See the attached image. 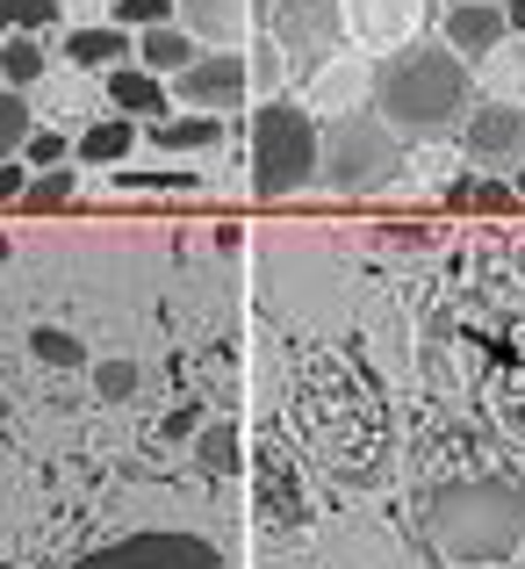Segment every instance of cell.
Instances as JSON below:
<instances>
[{
    "instance_id": "6da1fadb",
    "label": "cell",
    "mask_w": 525,
    "mask_h": 569,
    "mask_svg": "<svg viewBox=\"0 0 525 569\" xmlns=\"http://www.w3.org/2000/svg\"><path fill=\"white\" fill-rule=\"evenodd\" d=\"M374 116L396 138H454L475 116V66L440 37H417L403 51L374 58Z\"/></svg>"
},
{
    "instance_id": "7a4b0ae2",
    "label": "cell",
    "mask_w": 525,
    "mask_h": 569,
    "mask_svg": "<svg viewBox=\"0 0 525 569\" xmlns=\"http://www.w3.org/2000/svg\"><path fill=\"white\" fill-rule=\"evenodd\" d=\"M417 527L454 569H504L525 548V490L504 476H454L425 490Z\"/></svg>"
},
{
    "instance_id": "3957f363",
    "label": "cell",
    "mask_w": 525,
    "mask_h": 569,
    "mask_svg": "<svg viewBox=\"0 0 525 569\" xmlns=\"http://www.w3.org/2000/svg\"><path fill=\"white\" fill-rule=\"evenodd\" d=\"M324 173V123L289 94H266L252 109V194L289 202V194L317 188Z\"/></svg>"
},
{
    "instance_id": "277c9868",
    "label": "cell",
    "mask_w": 525,
    "mask_h": 569,
    "mask_svg": "<svg viewBox=\"0 0 525 569\" xmlns=\"http://www.w3.org/2000/svg\"><path fill=\"white\" fill-rule=\"evenodd\" d=\"M396 181H403V138L374 109H353V116H332V123H324V173H317V188H332V194H382Z\"/></svg>"
},
{
    "instance_id": "5b68a950",
    "label": "cell",
    "mask_w": 525,
    "mask_h": 569,
    "mask_svg": "<svg viewBox=\"0 0 525 569\" xmlns=\"http://www.w3.org/2000/svg\"><path fill=\"white\" fill-rule=\"evenodd\" d=\"M266 43L281 51L289 80L310 87L324 66H339V58L353 51L346 8H339V0H274V14H266Z\"/></svg>"
},
{
    "instance_id": "8992f818",
    "label": "cell",
    "mask_w": 525,
    "mask_h": 569,
    "mask_svg": "<svg viewBox=\"0 0 525 569\" xmlns=\"http://www.w3.org/2000/svg\"><path fill=\"white\" fill-rule=\"evenodd\" d=\"M461 159L475 173H518L525 167V101H475L461 123Z\"/></svg>"
},
{
    "instance_id": "52a82bcc",
    "label": "cell",
    "mask_w": 525,
    "mask_h": 569,
    "mask_svg": "<svg viewBox=\"0 0 525 569\" xmlns=\"http://www.w3.org/2000/svg\"><path fill=\"white\" fill-rule=\"evenodd\" d=\"M245 94H252L245 51H202L173 80V109H194V116H238V109H245Z\"/></svg>"
},
{
    "instance_id": "ba28073f",
    "label": "cell",
    "mask_w": 525,
    "mask_h": 569,
    "mask_svg": "<svg viewBox=\"0 0 525 569\" xmlns=\"http://www.w3.org/2000/svg\"><path fill=\"white\" fill-rule=\"evenodd\" d=\"M339 8H346V37L360 58H388L417 43V22H425V0H339Z\"/></svg>"
},
{
    "instance_id": "9c48e42d",
    "label": "cell",
    "mask_w": 525,
    "mask_h": 569,
    "mask_svg": "<svg viewBox=\"0 0 525 569\" xmlns=\"http://www.w3.org/2000/svg\"><path fill=\"white\" fill-rule=\"evenodd\" d=\"M303 109L317 116V123H332V116H353V109H374V58L346 51L339 66H324L317 80L303 87Z\"/></svg>"
},
{
    "instance_id": "30bf717a",
    "label": "cell",
    "mask_w": 525,
    "mask_h": 569,
    "mask_svg": "<svg viewBox=\"0 0 525 569\" xmlns=\"http://www.w3.org/2000/svg\"><path fill=\"white\" fill-rule=\"evenodd\" d=\"M101 101H109V116H130V123H166L173 109V80H159V72H144V66H115V72H101Z\"/></svg>"
},
{
    "instance_id": "8fae6325",
    "label": "cell",
    "mask_w": 525,
    "mask_h": 569,
    "mask_svg": "<svg viewBox=\"0 0 525 569\" xmlns=\"http://www.w3.org/2000/svg\"><path fill=\"white\" fill-rule=\"evenodd\" d=\"M440 43H454L468 66H483L497 43H512V14H504V8H483V0H446Z\"/></svg>"
},
{
    "instance_id": "7c38bea8",
    "label": "cell",
    "mask_w": 525,
    "mask_h": 569,
    "mask_svg": "<svg viewBox=\"0 0 525 569\" xmlns=\"http://www.w3.org/2000/svg\"><path fill=\"white\" fill-rule=\"evenodd\" d=\"M65 66L72 72H115V66H138V37L115 22H72L65 29Z\"/></svg>"
},
{
    "instance_id": "4fadbf2b",
    "label": "cell",
    "mask_w": 525,
    "mask_h": 569,
    "mask_svg": "<svg viewBox=\"0 0 525 569\" xmlns=\"http://www.w3.org/2000/svg\"><path fill=\"white\" fill-rule=\"evenodd\" d=\"M202 51H238L245 43V22H252V0H180L173 14Z\"/></svg>"
},
{
    "instance_id": "5bb4252c",
    "label": "cell",
    "mask_w": 525,
    "mask_h": 569,
    "mask_svg": "<svg viewBox=\"0 0 525 569\" xmlns=\"http://www.w3.org/2000/svg\"><path fill=\"white\" fill-rule=\"evenodd\" d=\"M130 152H138V123H130V116L80 123V138H72V159H80V167H123Z\"/></svg>"
},
{
    "instance_id": "9a60e30c",
    "label": "cell",
    "mask_w": 525,
    "mask_h": 569,
    "mask_svg": "<svg viewBox=\"0 0 525 569\" xmlns=\"http://www.w3.org/2000/svg\"><path fill=\"white\" fill-rule=\"evenodd\" d=\"M194 58H202V43H194L180 22H159V29H144V37H138V66L159 72V80H180Z\"/></svg>"
},
{
    "instance_id": "2e32d148",
    "label": "cell",
    "mask_w": 525,
    "mask_h": 569,
    "mask_svg": "<svg viewBox=\"0 0 525 569\" xmlns=\"http://www.w3.org/2000/svg\"><path fill=\"white\" fill-rule=\"evenodd\" d=\"M152 144H159V152H173V159L216 152V144H223V116H194V109H180V116H166V123H152Z\"/></svg>"
},
{
    "instance_id": "e0dca14e",
    "label": "cell",
    "mask_w": 525,
    "mask_h": 569,
    "mask_svg": "<svg viewBox=\"0 0 525 569\" xmlns=\"http://www.w3.org/2000/svg\"><path fill=\"white\" fill-rule=\"evenodd\" d=\"M475 80H483V101H525V37L497 43V51L475 66Z\"/></svg>"
},
{
    "instance_id": "ac0fdd59",
    "label": "cell",
    "mask_w": 525,
    "mask_h": 569,
    "mask_svg": "<svg viewBox=\"0 0 525 569\" xmlns=\"http://www.w3.org/2000/svg\"><path fill=\"white\" fill-rule=\"evenodd\" d=\"M43 66H51V58H43L37 37H8V43H0V80H8L14 94H37V87H43Z\"/></svg>"
},
{
    "instance_id": "d6986e66",
    "label": "cell",
    "mask_w": 525,
    "mask_h": 569,
    "mask_svg": "<svg viewBox=\"0 0 525 569\" xmlns=\"http://www.w3.org/2000/svg\"><path fill=\"white\" fill-rule=\"evenodd\" d=\"M29 130H37V101L14 94V87H0V159H22Z\"/></svg>"
},
{
    "instance_id": "ffe728a7",
    "label": "cell",
    "mask_w": 525,
    "mask_h": 569,
    "mask_svg": "<svg viewBox=\"0 0 525 569\" xmlns=\"http://www.w3.org/2000/svg\"><path fill=\"white\" fill-rule=\"evenodd\" d=\"M51 22H58V0H0V29H14V37H37Z\"/></svg>"
},
{
    "instance_id": "44dd1931",
    "label": "cell",
    "mask_w": 525,
    "mask_h": 569,
    "mask_svg": "<svg viewBox=\"0 0 525 569\" xmlns=\"http://www.w3.org/2000/svg\"><path fill=\"white\" fill-rule=\"evenodd\" d=\"M173 14H180V0H115V29H130V37L173 22Z\"/></svg>"
},
{
    "instance_id": "7402d4cb",
    "label": "cell",
    "mask_w": 525,
    "mask_h": 569,
    "mask_svg": "<svg viewBox=\"0 0 525 569\" xmlns=\"http://www.w3.org/2000/svg\"><path fill=\"white\" fill-rule=\"evenodd\" d=\"M65 159H72V138H58V130H29V144H22L29 173H58Z\"/></svg>"
},
{
    "instance_id": "603a6c76",
    "label": "cell",
    "mask_w": 525,
    "mask_h": 569,
    "mask_svg": "<svg viewBox=\"0 0 525 569\" xmlns=\"http://www.w3.org/2000/svg\"><path fill=\"white\" fill-rule=\"evenodd\" d=\"M29 353H37V361H51V368H80V339L58 332V325H37V332H29Z\"/></svg>"
},
{
    "instance_id": "cb8c5ba5",
    "label": "cell",
    "mask_w": 525,
    "mask_h": 569,
    "mask_svg": "<svg viewBox=\"0 0 525 569\" xmlns=\"http://www.w3.org/2000/svg\"><path fill=\"white\" fill-rule=\"evenodd\" d=\"M65 202H72V167H58V173H37V181H29L22 209H65Z\"/></svg>"
},
{
    "instance_id": "d4e9b609",
    "label": "cell",
    "mask_w": 525,
    "mask_h": 569,
    "mask_svg": "<svg viewBox=\"0 0 525 569\" xmlns=\"http://www.w3.org/2000/svg\"><path fill=\"white\" fill-rule=\"evenodd\" d=\"M138 361H101L94 368V389H101V397H138Z\"/></svg>"
},
{
    "instance_id": "484cf974",
    "label": "cell",
    "mask_w": 525,
    "mask_h": 569,
    "mask_svg": "<svg viewBox=\"0 0 525 569\" xmlns=\"http://www.w3.org/2000/svg\"><path fill=\"white\" fill-rule=\"evenodd\" d=\"M29 181H37V173H29L22 159H0V202H29Z\"/></svg>"
},
{
    "instance_id": "4316f807",
    "label": "cell",
    "mask_w": 525,
    "mask_h": 569,
    "mask_svg": "<svg viewBox=\"0 0 525 569\" xmlns=\"http://www.w3.org/2000/svg\"><path fill=\"white\" fill-rule=\"evenodd\" d=\"M468 202H475V209H512V202H518V188H504V181H489V173H483V181L468 188Z\"/></svg>"
},
{
    "instance_id": "83f0119b",
    "label": "cell",
    "mask_w": 525,
    "mask_h": 569,
    "mask_svg": "<svg viewBox=\"0 0 525 569\" xmlns=\"http://www.w3.org/2000/svg\"><path fill=\"white\" fill-rule=\"evenodd\" d=\"M202 455H209V461H216V469H231V432H223V426H216V432H209V447H202Z\"/></svg>"
},
{
    "instance_id": "f1b7e54d",
    "label": "cell",
    "mask_w": 525,
    "mask_h": 569,
    "mask_svg": "<svg viewBox=\"0 0 525 569\" xmlns=\"http://www.w3.org/2000/svg\"><path fill=\"white\" fill-rule=\"evenodd\" d=\"M504 14H512V37H525V0H512Z\"/></svg>"
},
{
    "instance_id": "f546056e",
    "label": "cell",
    "mask_w": 525,
    "mask_h": 569,
    "mask_svg": "<svg viewBox=\"0 0 525 569\" xmlns=\"http://www.w3.org/2000/svg\"><path fill=\"white\" fill-rule=\"evenodd\" d=\"M266 14H274V0H252V22H266Z\"/></svg>"
},
{
    "instance_id": "4dcf8cb0",
    "label": "cell",
    "mask_w": 525,
    "mask_h": 569,
    "mask_svg": "<svg viewBox=\"0 0 525 569\" xmlns=\"http://www.w3.org/2000/svg\"><path fill=\"white\" fill-rule=\"evenodd\" d=\"M512 188H518V194H525V167H518V173H512Z\"/></svg>"
},
{
    "instance_id": "1f68e13d",
    "label": "cell",
    "mask_w": 525,
    "mask_h": 569,
    "mask_svg": "<svg viewBox=\"0 0 525 569\" xmlns=\"http://www.w3.org/2000/svg\"><path fill=\"white\" fill-rule=\"evenodd\" d=\"M483 8H512V0H483Z\"/></svg>"
}]
</instances>
